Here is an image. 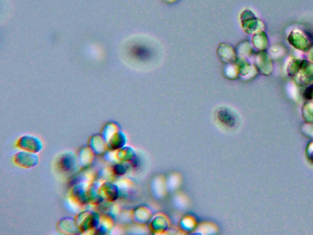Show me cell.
Wrapping results in <instances>:
<instances>
[{
    "instance_id": "cell-1",
    "label": "cell",
    "mask_w": 313,
    "mask_h": 235,
    "mask_svg": "<svg viewBox=\"0 0 313 235\" xmlns=\"http://www.w3.org/2000/svg\"><path fill=\"white\" fill-rule=\"evenodd\" d=\"M217 52L218 56L225 63H233L237 59L236 52L233 47L229 44H220Z\"/></svg>"
},
{
    "instance_id": "cell-2",
    "label": "cell",
    "mask_w": 313,
    "mask_h": 235,
    "mask_svg": "<svg viewBox=\"0 0 313 235\" xmlns=\"http://www.w3.org/2000/svg\"><path fill=\"white\" fill-rule=\"evenodd\" d=\"M224 72L225 76L229 79H235L239 74V69L235 62L228 64Z\"/></svg>"
}]
</instances>
